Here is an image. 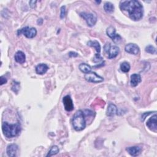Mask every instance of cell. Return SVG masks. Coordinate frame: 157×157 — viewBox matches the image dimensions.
Returning a JSON list of instances; mask_svg holds the SVG:
<instances>
[{
  "instance_id": "6da1fadb",
  "label": "cell",
  "mask_w": 157,
  "mask_h": 157,
  "mask_svg": "<svg viewBox=\"0 0 157 157\" xmlns=\"http://www.w3.org/2000/svg\"><path fill=\"white\" fill-rule=\"evenodd\" d=\"M120 8L122 11L127 12L130 19L134 21H138L143 17V7L138 1L136 0L121 2Z\"/></svg>"
},
{
  "instance_id": "7a4b0ae2",
  "label": "cell",
  "mask_w": 157,
  "mask_h": 157,
  "mask_svg": "<svg viewBox=\"0 0 157 157\" xmlns=\"http://www.w3.org/2000/svg\"><path fill=\"white\" fill-rule=\"evenodd\" d=\"M2 131L4 135L8 138H12L17 136L21 131L20 123L9 124L8 122H3L2 124Z\"/></svg>"
},
{
  "instance_id": "3957f363",
  "label": "cell",
  "mask_w": 157,
  "mask_h": 157,
  "mask_svg": "<svg viewBox=\"0 0 157 157\" xmlns=\"http://www.w3.org/2000/svg\"><path fill=\"white\" fill-rule=\"evenodd\" d=\"M72 124L74 129L77 131H80L86 127L85 116L82 110L77 111L72 119Z\"/></svg>"
},
{
  "instance_id": "277c9868",
  "label": "cell",
  "mask_w": 157,
  "mask_h": 157,
  "mask_svg": "<svg viewBox=\"0 0 157 157\" xmlns=\"http://www.w3.org/2000/svg\"><path fill=\"white\" fill-rule=\"evenodd\" d=\"M104 52L108 54L109 59L116 58L119 54L120 49L116 45H111L110 43H106L104 47Z\"/></svg>"
},
{
  "instance_id": "5b68a950",
  "label": "cell",
  "mask_w": 157,
  "mask_h": 157,
  "mask_svg": "<svg viewBox=\"0 0 157 157\" xmlns=\"http://www.w3.org/2000/svg\"><path fill=\"white\" fill-rule=\"evenodd\" d=\"M23 34L25 37L27 38H33L37 34V30L35 28L31 27L30 28L29 27H25L20 30H19L17 31V34Z\"/></svg>"
},
{
  "instance_id": "8992f818",
  "label": "cell",
  "mask_w": 157,
  "mask_h": 157,
  "mask_svg": "<svg viewBox=\"0 0 157 157\" xmlns=\"http://www.w3.org/2000/svg\"><path fill=\"white\" fill-rule=\"evenodd\" d=\"M80 16L85 20L88 26L90 27H93L97 22V17L93 13L82 12L80 13Z\"/></svg>"
},
{
  "instance_id": "52a82bcc",
  "label": "cell",
  "mask_w": 157,
  "mask_h": 157,
  "mask_svg": "<svg viewBox=\"0 0 157 157\" xmlns=\"http://www.w3.org/2000/svg\"><path fill=\"white\" fill-rule=\"evenodd\" d=\"M85 79L87 81L92 83H99L104 80L103 77L98 75L96 73L90 72L85 75Z\"/></svg>"
},
{
  "instance_id": "ba28073f",
  "label": "cell",
  "mask_w": 157,
  "mask_h": 157,
  "mask_svg": "<svg viewBox=\"0 0 157 157\" xmlns=\"http://www.w3.org/2000/svg\"><path fill=\"white\" fill-rule=\"evenodd\" d=\"M107 35L112 39V41L116 43L119 42L122 40L121 36L116 33V31L114 27L110 26L106 30Z\"/></svg>"
},
{
  "instance_id": "9c48e42d",
  "label": "cell",
  "mask_w": 157,
  "mask_h": 157,
  "mask_svg": "<svg viewBox=\"0 0 157 157\" xmlns=\"http://www.w3.org/2000/svg\"><path fill=\"white\" fill-rule=\"evenodd\" d=\"M125 51L128 54H133V55H137L139 54V52H140V48L139 47V46L135 44H133V43H130L128 44L127 45H126L125 47Z\"/></svg>"
},
{
  "instance_id": "30bf717a",
  "label": "cell",
  "mask_w": 157,
  "mask_h": 157,
  "mask_svg": "<svg viewBox=\"0 0 157 157\" xmlns=\"http://www.w3.org/2000/svg\"><path fill=\"white\" fill-rule=\"evenodd\" d=\"M63 102L65 109L66 111L70 112L74 109V104L70 95H66L63 98Z\"/></svg>"
},
{
  "instance_id": "8fae6325",
  "label": "cell",
  "mask_w": 157,
  "mask_h": 157,
  "mask_svg": "<svg viewBox=\"0 0 157 157\" xmlns=\"http://www.w3.org/2000/svg\"><path fill=\"white\" fill-rule=\"evenodd\" d=\"M157 116L156 114L150 117L147 122V127L152 131L156 132L157 131V123H156Z\"/></svg>"
},
{
  "instance_id": "7c38bea8",
  "label": "cell",
  "mask_w": 157,
  "mask_h": 157,
  "mask_svg": "<svg viewBox=\"0 0 157 157\" xmlns=\"http://www.w3.org/2000/svg\"><path fill=\"white\" fill-rule=\"evenodd\" d=\"M18 145L16 144H9L7 147L6 152L9 156L10 157H14L16 156L17 150H18Z\"/></svg>"
},
{
  "instance_id": "4fadbf2b",
  "label": "cell",
  "mask_w": 157,
  "mask_h": 157,
  "mask_svg": "<svg viewBox=\"0 0 157 157\" xmlns=\"http://www.w3.org/2000/svg\"><path fill=\"white\" fill-rule=\"evenodd\" d=\"M126 150L128 153L133 156H137L139 155L141 153L142 149L140 147L138 146H133V147H129L126 148Z\"/></svg>"
},
{
  "instance_id": "5bb4252c",
  "label": "cell",
  "mask_w": 157,
  "mask_h": 157,
  "mask_svg": "<svg viewBox=\"0 0 157 157\" xmlns=\"http://www.w3.org/2000/svg\"><path fill=\"white\" fill-rule=\"evenodd\" d=\"M117 113V108L115 105V104L112 103H109L107 111H106V115L108 117H113L116 116Z\"/></svg>"
},
{
  "instance_id": "9a60e30c",
  "label": "cell",
  "mask_w": 157,
  "mask_h": 157,
  "mask_svg": "<svg viewBox=\"0 0 157 157\" xmlns=\"http://www.w3.org/2000/svg\"><path fill=\"white\" fill-rule=\"evenodd\" d=\"M14 59H15V60L16 61V62H17L20 64H23L25 62L26 56H25V54L22 51H18L15 54Z\"/></svg>"
},
{
  "instance_id": "2e32d148",
  "label": "cell",
  "mask_w": 157,
  "mask_h": 157,
  "mask_svg": "<svg viewBox=\"0 0 157 157\" xmlns=\"http://www.w3.org/2000/svg\"><path fill=\"white\" fill-rule=\"evenodd\" d=\"M48 66L44 63L39 64L38 65L36 66V67L35 68L36 73L37 74H40V75H42V74H45L48 71Z\"/></svg>"
},
{
  "instance_id": "e0dca14e",
  "label": "cell",
  "mask_w": 157,
  "mask_h": 157,
  "mask_svg": "<svg viewBox=\"0 0 157 157\" xmlns=\"http://www.w3.org/2000/svg\"><path fill=\"white\" fill-rule=\"evenodd\" d=\"M141 77L138 74H133L131 76V85L133 87H136L141 82Z\"/></svg>"
},
{
  "instance_id": "ac0fdd59",
  "label": "cell",
  "mask_w": 157,
  "mask_h": 157,
  "mask_svg": "<svg viewBox=\"0 0 157 157\" xmlns=\"http://www.w3.org/2000/svg\"><path fill=\"white\" fill-rule=\"evenodd\" d=\"M87 45L90 46V47H94L97 52V54H99L100 52H101V45L99 44V43L96 41H89L88 42H87Z\"/></svg>"
},
{
  "instance_id": "d6986e66",
  "label": "cell",
  "mask_w": 157,
  "mask_h": 157,
  "mask_svg": "<svg viewBox=\"0 0 157 157\" xmlns=\"http://www.w3.org/2000/svg\"><path fill=\"white\" fill-rule=\"evenodd\" d=\"M79 68V70L84 74H87L91 71V67L86 63H81Z\"/></svg>"
},
{
  "instance_id": "ffe728a7",
  "label": "cell",
  "mask_w": 157,
  "mask_h": 157,
  "mask_svg": "<svg viewBox=\"0 0 157 157\" xmlns=\"http://www.w3.org/2000/svg\"><path fill=\"white\" fill-rule=\"evenodd\" d=\"M60 150L58 146L57 145H54L51 147L50 150L48 152V154L46 155V156H52L57 155L59 152Z\"/></svg>"
},
{
  "instance_id": "44dd1931",
  "label": "cell",
  "mask_w": 157,
  "mask_h": 157,
  "mask_svg": "<svg viewBox=\"0 0 157 157\" xmlns=\"http://www.w3.org/2000/svg\"><path fill=\"white\" fill-rule=\"evenodd\" d=\"M104 9L105 10V11L108 13H111L114 11V6L112 3L110 2H107L104 4Z\"/></svg>"
},
{
  "instance_id": "7402d4cb",
  "label": "cell",
  "mask_w": 157,
  "mask_h": 157,
  "mask_svg": "<svg viewBox=\"0 0 157 157\" xmlns=\"http://www.w3.org/2000/svg\"><path fill=\"white\" fill-rule=\"evenodd\" d=\"M120 70L123 73H128L130 70V65L129 63L125 62L121 63L120 65Z\"/></svg>"
},
{
  "instance_id": "603a6c76",
  "label": "cell",
  "mask_w": 157,
  "mask_h": 157,
  "mask_svg": "<svg viewBox=\"0 0 157 157\" xmlns=\"http://www.w3.org/2000/svg\"><path fill=\"white\" fill-rule=\"evenodd\" d=\"M145 51L147 53L151 54H155L156 53V48L151 45H149L145 47Z\"/></svg>"
},
{
  "instance_id": "cb8c5ba5",
  "label": "cell",
  "mask_w": 157,
  "mask_h": 157,
  "mask_svg": "<svg viewBox=\"0 0 157 157\" xmlns=\"http://www.w3.org/2000/svg\"><path fill=\"white\" fill-rule=\"evenodd\" d=\"M93 61V62H95V63H100V62H102V57L99 54H96L95 55Z\"/></svg>"
},
{
  "instance_id": "d4e9b609",
  "label": "cell",
  "mask_w": 157,
  "mask_h": 157,
  "mask_svg": "<svg viewBox=\"0 0 157 157\" xmlns=\"http://www.w3.org/2000/svg\"><path fill=\"white\" fill-rule=\"evenodd\" d=\"M66 15V6H63L61 8V13H60V18L63 19Z\"/></svg>"
},
{
  "instance_id": "484cf974",
  "label": "cell",
  "mask_w": 157,
  "mask_h": 157,
  "mask_svg": "<svg viewBox=\"0 0 157 157\" xmlns=\"http://www.w3.org/2000/svg\"><path fill=\"white\" fill-rule=\"evenodd\" d=\"M36 3H37L36 1H30L29 3H30V5L31 8H34L36 7Z\"/></svg>"
},
{
  "instance_id": "4316f807",
  "label": "cell",
  "mask_w": 157,
  "mask_h": 157,
  "mask_svg": "<svg viewBox=\"0 0 157 157\" xmlns=\"http://www.w3.org/2000/svg\"><path fill=\"white\" fill-rule=\"evenodd\" d=\"M7 83V79L4 77V76H2L1 77V85H3V84H6Z\"/></svg>"
},
{
  "instance_id": "83f0119b",
  "label": "cell",
  "mask_w": 157,
  "mask_h": 157,
  "mask_svg": "<svg viewBox=\"0 0 157 157\" xmlns=\"http://www.w3.org/2000/svg\"><path fill=\"white\" fill-rule=\"evenodd\" d=\"M69 56H70V57H76L78 56V54H77V53H76V52H70Z\"/></svg>"
},
{
  "instance_id": "f1b7e54d",
  "label": "cell",
  "mask_w": 157,
  "mask_h": 157,
  "mask_svg": "<svg viewBox=\"0 0 157 157\" xmlns=\"http://www.w3.org/2000/svg\"><path fill=\"white\" fill-rule=\"evenodd\" d=\"M151 114V112H145V113H144V114H142V121H144V120H145V119L146 118V117L147 116H148L149 114Z\"/></svg>"
}]
</instances>
